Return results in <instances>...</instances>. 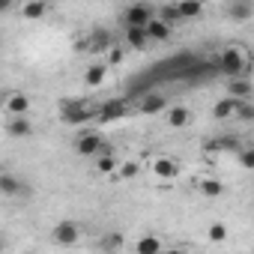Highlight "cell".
Returning a JSON list of instances; mask_svg holds the SVG:
<instances>
[{
    "label": "cell",
    "mask_w": 254,
    "mask_h": 254,
    "mask_svg": "<svg viewBox=\"0 0 254 254\" xmlns=\"http://www.w3.org/2000/svg\"><path fill=\"white\" fill-rule=\"evenodd\" d=\"M117 168H120V162H117L114 156H108V153L96 159V171H99V174H114Z\"/></svg>",
    "instance_id": "cell-25"
},
{
    "label": "cell",
    "mask_w": 254,
    "mask_h": 254,
    "mask_svg": "<svg viewBox=\"0 0 254 254\" xmlns=\"http://www.w3.org/2000/svg\"><path fill=\"white\" fill-rule=\"evenodd\" d=\"M165 120H168L171 129H186V126L191 123V111L186 105H174V108L165 111Z\"/></svg>",
    "instance_id": "cell-6"
},
{
    "label": "cell",
    "mask_w": 254,
    "mask_h": 254,
    "mask_svg": "<svg viewBox=\"0 0 254 254\" xmlns=\"http://www.w3.org/2000/svg\"><path fill=\"white\" fill-rule=\"evenodd\" d=\"M114 45H111V30H105V27H96L93 33H90V51H111Z\"/></svg>",
    "instance_id": "cell-15"
},
{
    "label": "cell",
    "mask_w": 254,
    "mask_h": 254,
    "mask_svg": "<svg viewBox=\"0 0 254 254\" xmlns=\"http://www.w3.org/2000/svg\"><path fill=\"white\" fill-rule=\"evenodd\" d=\"M0 191L3 194H18V191H24V186L12 174H0Z\"/></svg>",
    "instance_id": "cell-22"
},
{
    "label": "cell",
    "mask_w": 254,
    "mask_h": 254,
    "mask_svg": "<svg viewBox=\"0 0 254 254\" xmlns=\"http://www.w3.org/2000/svg\"><path fill=\"white\" fill-rule=\"evenodd\" d=\"M45 12H48V3H45V0H27V3L21 6V15H24L27 21H39Z\"/></svg>",
    "instance_id": "cell-17"
},
{
    "label": "cell",
    "mask_w": 254,
    "mask_h": 254,
    "mask_svg": "<svg viewBox=\"0 0 254 254\" xmlns=\"http://www.w3.org/2000/svg\"><path fill=\"white\" fill-rule=\"evenodd\" d=\"M212 117L215 120H230V117H236V99L227 93L224 99H218L215 105H212Z\"/></svg>",
    "instance_id": "cell-13"
},
{
    "label": "cell",
    "mask_w": 254,
    "mask_h": 254,
    "mask_svg": "<svg viewBox=\"0 0 254 254\" xmlns=\"http://www.w3.org/2000/svg\"><path fill=\"white\" fill-rule=\"evenodd\" d=\"M117 174H120L123 180H132V177L138 174V165H135V162H126V165H120V168H117Z\"/></svg>",
    "instance_id": "cell-27"
},
{
    "label": "cell",
    "mask_w": 254,
    "mask_h": 254,
    "mask_svg": "<svg viewBox=\"0 0 254 254\" xmlns=\"http://www.w3.org/2000/svg\"><path fill=\"white\" fill-rule=\"evenodd\" d=\"M224 236H227V227H224V224H212V227H209V239H212V242H221Z\"/></svg>",
    "instance_id": "cell-29"
},
{
    "label": "cell",
    "mask_w": 254,
    "mask_h": 254,
    "mask_svg": "<svg viewBox=\"0 0 254 254\" xmlns=\"http://www.w3.org/2000/svg\"><path fill=\"white\" fill-rule=\"evenodd\" d=\"M45 3H54V0H45Z\"/></svg>",
    "instance_id": "cell-33"
},
{
    "label": "cell",
    "mask_w": 254,
    "mask_h": 254,
    "mask_svg": "<svg viewBox=\"0 0 254 254\" xmlns=\"http://www.w3.org/2000/svg\"><path fill=\"white\" fill-rule=\"evenodd\" d=\"M78 236H81V230L75 221H60L54 227V242H60V245H72V242H78Z\"/></svg>",
    "instance_id": "cell-7"
},
{
    "label": "cell",
    "mask_w": 254,
    "mask_h": 254,
    "mask_svg": "<svg viewBox=\"0 0 254 254\" xmlns=\"http://www.w3.org/2000/svg\"><path fill=\"white\" fill-rule=\"evenodd\" d=\"M135 248H138L141 254H156V251H162V239H156V236H141Z\"/></svg>",
    "instance_id": "cell-24"
},
{
    "label": "cell",
    "mask_w": 254,
    "mask_h": 254,
    "mask_svg": "<svg viewBox=\"0 0 254 254\" xmlns=\"http://www.w3.org/2000/svg\"><path fill=\"white\" fill-rule=\"evenodd\" d=\"M224 15L230 21H236V24L251 21V15H254V0H227V3H224Z\"/></svg>",
    "instance_id": "cell-3"
},
{
    "label": "cell",
    "mask_w": 254,
    "mask_h": 254,
    "mask_svg": "<svg viewBox=\"0 0 254 254\" xmlns=\"http://www.w3.org/2000/svg\"><path fill=\"white\" fill-rule=\"evenodd\" d=\"M218 72H224L227 78H239L242 72H245V66H248V57H245V51L242 48H224L221 54H218Z\"/></svg>",
    "instance_id": "cell-1"
},
{
    "label": "cell",
    "mask_w": 254,
    "mask_h": 254,
    "mask_svg": "<svg viewBox=\"0 0 254 254\" xmlns=\"http://www.w3.org/2000/svg\"><path fill=\"white\" fill-rule=\"evenodd\" d=\"M120 60H123V51H120V48H111V51H108V66H111V63H120Z\"/></svg>",
    "instance_id": "cell-30"
},
{
    "label": "cell",
    "mask_w": 254,
    "mask_h": 254,
    "mask_svg": "<svg viewBox=\"0 0 254 254\" xmlns=\"http://www.w3.org/2000/svg\"><path fill=\"white\" fill-rule=\"evenodd\" d=\"M153 174L162 177V180H174V177L180 174V165H177V159H171V156H159V159L153 162Z\"/></svg>",
    "instance_id": "cell-9"
},
{
    "label": "cell",
    "mask_w": 254,
    "mask_h": 254,
    "mask_svg": "<svg viewBox=\"0 0 254 254\" xmlns=\"http://www.w3.org/2000/svg\"><path fill=\"white\" fill-rule=\"evenodd\" d=\"M138 111L141 114H159V111H168V99L165 96H159V93H150V96H144L141 99V105H138Z\"/></svg>",
    "instance_id": "cell-11"
},
{
    "label": "cell",
    "mask_w": 254,
    "mask_h": 254,
    "mask_svg": "<svg viewBox=\"0 0 254 254\" xmlns=\"http://www.w3.org/2000/svg\"><path fill=\"white\" fill-rule=\"evenodd\" d=\"M159 18H165L168 24H180V21H186L183 12H180V3H165V6L159 9Z\"/></svg>",
    "instance_id": "cell-21"
},
{
    "label": "cell",
    "mask_w": 254,
    "mask_h": 254,
    "mask_svg": "<svg viewBox=\"0 0 254 254\" xmlns=\"http://www.w3.org/2000/svg\"><path fill=\"white\" fill-rule=\"evenodd\" d=\"M236 120H242V123H254V102H248V99H236Z\"/></svg>",
    "instance_id": "cell-23"
},
{
    "label": "cell",
    "mask_w": 254,
    "mask_h": 254,
    "mask_svg": "<svg viewBox=\"0 0 254 254\" xmlns=\"http://www.w3.org/2000/svg\"><path fill=\"white\" fill-rule=\"evenodd\" d=\"M93 114H99V108H96V111H90L84 102H72V105H66V108H63V123L78 126V123H87Z\"/></svg>",
    "instance_id": "cell-5"
},
{
    "label": "cell",
    "mask_w": 254,
    "mask_h": 254,
    "mask_svg": "<svg viewBox=\"0 0 254 254\" xmlns=\"http://www.w3.org/2000/svg\"><path fill=\"white\" fill-rule=\"evenodd\" d=\"M126 99H108V102H102L99 105V117L102 120H120V117H126Z\"/></svg>",
    "instance_id": "cell-8"
},
{
    "label": "cell",
    "mask_w": 254,
    "mask_h": 254,
    "mask_svg": "<svg viewBox=\"0 0 254 254\" xmlns=\"http://www.w3.org/2000/svg\"><path fill=\"white\" fill-rule=\"evenodd\" d=\"M12 117H24L27 111H30V99L24 96V93H12L9 99H6V105H3Z\"/></svg>",
    "instance_id": "cell-16"
},
{
    "label": "cell",
    "mask_w": 254,
    "mask_h": 254,
    "mask_svg": "<svg viewBox=\"0 0 254 254\" xmlns=\"http://www.w3.org/2000/svg\"><path fill=\"white\" fill-rule=\"evenodd\" d=\"M126 42H129V48H135V51H144L153 39H150L147 27H126Z\"/></svg>",
    "instance_id": "cell-10"
},
{
    "label": "cell",
    "mask_w": 254,
    "mask_h": 254,
    "mask_svg": "<svg viewBox=\"0 0 254 254\" xmlns=\"http://www.w3.org/2000/svg\"><path fill=\"white\" fill-rule=\"evenodd\" d=\"M183 18H200L203 15V0H180Z\"/></svg>",
    "instance_id": "cell-19"
},
{
    "label": "cell",
    "mask_w": 254,
    "mask_h": 254,
    "mask_svg": "<svg viewBox=\"0 0 254 254\" xmlns=\"http://www.w3.org/2000/svg\"><path fill=\"white\" fill-rule=\"evenodd\" d=\"M6 132H9L12 138H30V135H33V126H30L27 114H24V117H12L9 126H6Z\"/></svg>",
    "instance_id": "cell-14"
},
{
    "label": "cell",
    "mask_w": 254,
    "mask_h": 254,
    "mask_svg": "<svg viewBox=\"0 0 254 254\" xmlns=\"http://www.w3.org/2000/svg\"><path fill=\"white\" fill-rule=\"evenodd\" d=\"M239 165L245 171H254V150H239Z\"/></svg>",
    "instance_id": "cell-28"
},
{
    "label": "cell",
    "mask_w": 254,
    "mask_h": 254,
    "mask_svg": "<svg viewBox=\"0 0 254 254\" xmlns=\"http://www.w3.org/2000/svg\"><path fill=\"white\" fill-rule=\"evenodd\" d=\"M200 191H203L206 197H218V194L224 191V186H221L218 180H212V177H206V180H200Z\"/></svg>",
    "instance_id": "cell-26"
},
{
    "label": "cell",
    "mask_w": 254,
    "mask_h": 254,
    "mask_svg": "<svg viewBox=\"0 0 254 254\" xmlns=\"http://www.w3.org/2000/svg\"><path fill=\"white\" fill-rule=\"evenodd\" d=\"M102 150V135L99 132H81L75 141V153L78 156H99Z\"/></svg>",
    "instance_id": "cell-4"
},
{
    "label": "cell",
    "mask_w": 254,
    "mask_h": 254,
    "mask_svg": "<svg viewBox=\"0 0 254 254\" xmlns=\"http://www.w3.org/2000/svg\"><path fill=\"white\" fill-rule=\"evenodd\" d=\"M105 75H108V63H93V66L84 72V81H87V87H99V84L105 81Z\"/></svg>",
    "instance_id": "cell-18"
},
{
    "label": "cell",
    "mask_w": 254,
    "mask_h": 254,
    "mask_svg": "<svg viewBox=\"0 0 254 254\" xmlns=\"http://www.w3.org/2000/svg\"><path fill=\"white\" fill-rule=\"evenodd\" d=\"M171 27H174V24H168L165 18H159V15H156V18L147 24V33H150V39H153V42H165V39H171Z\"/></svg>",
    "instance_id": "cell-12"
},
{
    "label": "cell",
    "mask_w": 254,
    "mask_h": 254,
    "mask_svg": "<svg viewBox=\"0 0 254 254\" xmlns=\"http://www.w3.org/2000/svg\"><path fill=\"white\" fill-rule=\"evenodd\" d=\"M227 93H230L233 99H248V96H251V84H248L245 78H233V81L227 84Z\"/></svg>",
    "instance_id": "cell-20"
},
{
    "label": "cell",
    "mask_w": 254,
    "mask_h": 254,
    "mask_svg": "<svg viewBox=\"0 0 254 254\" xmlns=\"http://www.w3.org/2000/svg\"><path fill=\"white\" fill-rule=\"evenodd\" d=\"M114 245H123V239H120V236H111V239L105 242V248H114Z\"/></svg>",
    "instance_id": "cell-31"
},
{
    "label": "cell",
    "mask_w": 254,
    "mask_h": 254,
    "mask_svg": "<svg viewBox=\"0 0 254 254\" xmlns=\"http://www.w3.org/2000/svg\"><path fill=\"white\" fill-rule=\"evenodd\" d=\"M153 18H156V12H153L147 3H132L129 9L123 12V21H126V27H147Z\"/></svg>",
    "instance_id": "cell-2"
},
{
    "label": "cell",
    "mask_w": 254,
    "mask_h": 254,
    "mask_svg": "<svg viewBox=\"0 0 254 254\" xmlns=\"http://www.w3.org/2000/svg\"><path fill=\"white\" fill-rule=\"evenodd\" d=\"M9 6H12V0H0V9L3 12H9Z\"/></svg>",
    "instance_id": "cell-32"
}]
</instances>
